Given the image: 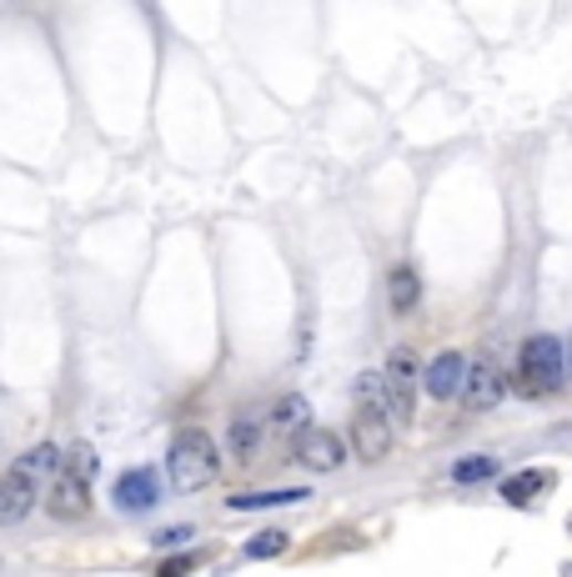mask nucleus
Returning <instances> with one entry per match:
<instances>
[{
	"label": "nucleus",
	"instance_id": "f257e3e1",
	"mask_svg": "<svg viewBox=\"0 0 572 577\" xmlns=\"http://www.w3.org/2000/svg\"><path fill=\"white\" fill-rule=\"evenodd\" d=\"M221 472V452L217 442L201 432V427H181L171 437V452H166V478H171L176 492H201L211 487Z\"/></svg>",
	"mask_w": 572,
	"mask_h": 577
},
{
	"label": "nucleus",
	"instance_id": "f03ea898",
	"mask_svg": "<svg viewBox=\"0 0 572 577\" xmlns=\"http://www.w3.org/2000/svg\"><path fill=\"white\" fill-rule=\"evenodd\" d=\"M522 387H528V397H558L562 381H568V347H562L558 337H548V332H538V337L522 342Z\"/></svg>",
	"mask_w": 572,
	"mask_h": 577
},
{
	"label": "nucleus",
	"instance_id": "7ed1b4c3",
	"mask_svg": "<svg viewBox=\"0 0 572 577\" xmlns=\"http://www.w3.org/2000/svg\"><path fill=\"white\" fill-rule=\"evenodd\" d=\"M352 392L362 407H372V412H382L392 427H407L412 417H417V397H412V387H402L397 377H387V371H362V377L352 381Z\"/></svg>",
	"mask_w": 572,
	"mask_h": 577
},
{
	"label": "nucleus",
	"instance_id": "20e7f679",
	"mask_svg": "<svg viewBox=\"0 0 572 577\" xmlns=\"http://www.w3.org/2000/svg\"><path fill=\"white\" fill-rule=\"evenodd\" d=\"M292 452L306 472H342V462H346L342 437L326 432V427H302V432L292 437Z\"/></svg>",
	"mask_w": 572,
	"mask_h": 577
},
{
	"label": "nucleus",
	"instance_id": "39448f33",
	"mask_svg": "<svg viewBox=\"0 0 572 577\" xmlns=\"http://www.w3.org/2000/svg\"><path fill=\"white\" fill-rule=\"evenodd\" d=\"M35 497H41V482H35L31 472L15 462V468L0 478V527L25 523V517L35 512Z\"/></svg>",
	"mask_w": 572,
	"mask_h": 577
},
{
	"label": "nucleus",
	"instance_id": "423d86ee",
	"mask_svg": "<svg viewBox=\"0 0 572 577\" xmlns=\"http://www.w3.org/2000/svg\"><path fill=\"white\" fill-rule=\"evenodd\" d=\"M462 407L467 412H492L497 402H502V371H497L492 357H477L467 361V377H462Z\"/></svg>",
	"mask_w": 572,
	"mask_h": 577
},
{
	"label": "nucleus",
	"instance_id": "0eeeda50",
	"mask_svg": "<svg viewBox=\"0 0 572 577\" xmlns=\"http://www.w3.org/2000/svg\"><path fill=\"white\" fill-rule=\"evenodd\" d=\"M392 442H397V427H392L382 412L362 407V412L352 417V447H356V458L362 462H382L392 452Z\"/></svg>",
	"mask_w": 572,
	"mask_h": 577
},
{
	"label": "nucleus",
	"instance_id": "6e6552de",
	"mask_svg": "<svg viewBox=\"0 0 572 577\" xmlns=\"http://www.w3.org/2000/svg\"><path fill=\"white\" fill-rule=\"evenodd\" d=\"M45 507H51V517H61V523L86 517V512H91V482L76 478L71 468H61L51 478V497H45Z\"/></svg>",
	"mask_w": 572,
	"mask_h": 577
},
{
	"label": "nucleus",
	"instance_id": "1a4fd4ad",
	"mask_svg": "<svg viewBox=\"0 0 572 577\" xmlns=\"http://www.w3.org/2000/svg\"><path fill=\"white\" fill-rule=\"evenodd\" d=\"M462 377H467V352H437V357L422 367L427 397H437V402H453V397L462 392Z\"/></svg>",
	"mask_w": 572,
	"mask_h": 577
},
{
	"label": "nucleus",
	"instance_id": "9d476101",
	"mask_svg": "<svg viewBox=\"0 0 572 577\" xmlns=\"http://www.w3.org/2000/svg\"><path fill=\"white\" fill-rule=\"evenodd\" d=\"M111 497H116L121 512H152L156 502H162V482H156L152 468H131L116 478V492H111Z\"/></svg>",
	"mask_w": 572,
	"mask_h": 577
},
{
	"label": "nucleus",
	"instance_id": "9b49d317",
	"mask_svg": "<svg viewBox=\"0 0 572 577\" xmlns=\"http://www.w3.org/2000/svg\"><path fill=\"white\" fill-rule=\"evenodd\" d=\"M261 442H267V422L261 417H237V422L227 427V447L237 462H251L261 452Z\"/></svg>",
	"mask_w": 572,
	"mask_h": 577
},
{
	"label": "nucleus",
	"instance_id": "f8f14e48",
	"mask_svg": "<svg viewBox=\"0 0 572 577\" xmlns=\"http://www.w3.org/2000/svg\"><path fill=\"white\" fill-rule=\"evenodd\" d=\"M387 302H392V312H397V316L417 312L422 282H417V272H412V266H392V272H387Z\"/></svg>",
	"mask_w": 572,
	"mask_h": 577
},
{
	"label": "nucleus",
	"instance_id": "ddd939ff",
	"mask_svg": "<svg viewBox=\"0 0 572 577\" xmlns=\"http://www.w3.org/2000/svg\"><path fill=\"white\" fill-rule=\"evenodd\" d=\"M302 427H312V402H306V397H297V392H287L277 407H271V432L297 437Z\"/></svg>",
	"mask_w": 572,
	"mask_h": 577
},
{
	"label": "nucleus",
	"instance_id": "4468645a",
	"mask_svg": "<svg viewBox=\"0 0 572 577\" xmlns=\"http://www.w3.org/2000/svg\"><path fill=\"white\" fill-rule=\"evenodd\" d=\"M292 502H306L302 487H277V492H237L227 502L231 512H251V507H292Z\"/></svg>",
	"mask_w": 572,
	"mask_h": 577
},
{
	"label": "nucleus",
	"instance_id": "2eb2a0df",
	"mask_svg": "<svg viewBox=\"0 0 572 577\" xmlns=\"http://www.w3.org/2000/svg\"><path fill=\"white\" fill-rule=\"evenodd\" d=\"M21 468L31 472V478L45 487V482H51L55 472H61V447H55V442H35L31 452H25V458H21Z\"/></svg>",
	"mask_w": 572,
	"mask_h": 577
},
{
	"label": "nucleus",
	"instance_id": "dca6fc26",
	"mask_svg": "<svg viewBox=\"0 0 572 577\" xmlns=\"http://www.w3.org/2000/svg\"><path fill=\"white\" fill-rule=\"evenodd\" d=\"M487 478H497V462L482 458V452L453 462V482H457V487H477V482H487Z\"/></svg>",
	"mask_w": 572,
	"mask_h": 577
},
{
	"label": "nucleus",
	"instance_id": "f3484780",
	"mask_svg": "<svg viewBox=\"0 0 572 577\" xmlns=\"http://www.w3.org/2000/svg\"><path fill=\"white\" fill-rule=\"evenodd\" d=\"M281 553H287V533L281 527H267V533L247 537V547H241V557H251V563H271Z\"/></svg>",
	"mask_w": 572,
	"mask_h": 577
},
{
	"label": "nucleus",
	"instance_id": "a211bd4d",
	"mask_svg": "<svg viewBox=\"0 0 572 577\" xmlns=\"http://www.w3.org/2000/svg\"><path fill=\"white\" fill-rule=\"evenodd\" d=\"M387 377H397L402 387H417V377H422L417 352H412V347H392V357H387Z\"/></svg>",
	"mask_w": 572,
	"mask_h": 577
},
{
	"label": "nucleus",
	"instance_id": "6ab92c4d",
	"mask_svg": "<svg viewBox=\"0 0 572 577\" xmlns=\"http://www.w3.org/2000/svg\"><path fill=\"white\" fill-rule=\"evenodd\" d=\"M538 487H542V478H538V468H532V472H518L512 482H502V497H508L512 507H522V502H528Z\"/></svg>",
	"mask_w": 572,
	"mask_h": 577
},
{
	"label": "nucleus",
	"instance_id": "aec40b11",
	"mask_svg": "<svg viewBox=\"0 0 572 577\" xmlns=\"http://www.w3.org/2000/svg\"><path fill=\"white\" fill-rule=\"evenodd\" d=\"M65 468L91 482V478H96V452H91L86 442H71V452H65Z\"/></svg>",
	"mask_w": 572,
	"mask_h": 577
},
{
	"label": "nucleus",
	"instance_id": "412c9836",
	"mask_svg": "<svg viewBox=\"0 0 572 577\" xmlns=\"http://www.w3.org/2000/svg\"><path fill=\"white\" fill-rule=\"evenodd\" d=\"M196 567V553H181V557H166L162 567H156V577H186Z\"/></svg>",
	"mask_w": 572,
	"mask_h": 577
},
{
	"label": "nucleus",
	"instance_id": "4be33fe9",
	"mask_svg": "<svg viewBox=\"0 0 572 577\" xmlns=\"http://www.w3.org/2000/svg\"><path fill=\"white\" fill-rule=\"evenodd\" d=\"M191 537V527H166V533H156V547H176Z\"/></svg>",
	"mask_w": 572,
	"mask_h": 577
},
{
	"label": "nucleus",
	"instance_id": "5701e85b",
	"mask_svg": "<svg viewBox=\"0 0 572 577\" xmlns=\"http://www.w3.org/2000/svg\"><path fill=\"white\" fill-rule=\"evenodd\" d=\"M568 367H572V342H568Z\"/></svg>",
	"mask_w": 572,
	"mask_h": 577
}]
</instances>
